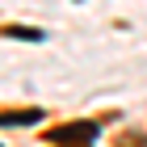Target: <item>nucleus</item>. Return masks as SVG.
<instances>
[{"label":"nucleus","mask_w":147,"mask_h":147,"mask_svg":"<svg viewBox=\"0 0 147 147\" xmlns=\"http://www.w3.org/2000/svg\"><path fill=\"white\" fill-rule=\"evenodd\" d=\"M51 139L63 143V147H88L92 139H97V122H67V126H55Z\"/></svg>","instance_id":"1"},{"label":"nucleus","mask_w":147,"mask_h":147,"mask_svg":"<svg viewBox=\"0 0 147 147\" xmlns=\"http://www.w3.org/2000/svg\"><path fill=\"white\" fill-rule=\"evenodd\" d=\"M42 118V109H4L0 113V126H30Z\"/></svg>","instance_id":"2"},{"label":"nucleus","mask_w":147,"mask_h":147,"mask_svg":"<svg viewBox=\"0 0 147 147\" xmlns=\"http://www.w3.org/2000/svg\"><path fill=\"white\" fill-rule=\"evenodd\" d=\"M0 34L4 38H21V42H42V30H25V25H4V30H0Z\"/></svg>","instance_id":"3"}]
</instances>
